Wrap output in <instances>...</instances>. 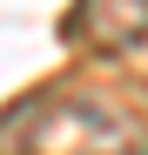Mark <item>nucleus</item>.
Masks as SVG:
<instances>
[{"label":"nucleus","instance_id":"nucleus-1","mask_svg":"<svg viewBox=\"0 0 148 155\" xmlns=\"http://www.w3.org/2000/svg\"><path fill=\"white\" fill-rule=\"evenodd\" d=\"M0 155H148V142L128 115L101 101L40 88L0 108Z\"/></svg>","mask_w":148,"mask_h":155},{"label":"nucleus","instance_id":"nucleus-2","mask_svg":"<svg viewBox=\"0 0 148 155\" xmlns=\"http://www.w3.org/2000/svg\"><path fill=\"white\" fill-rule=\"evenodd\" d=\"M67 41L88 54H135L148 41V0H74Z\"/></svg>","mask_w":148,"mask_h":155}]
</instances>
